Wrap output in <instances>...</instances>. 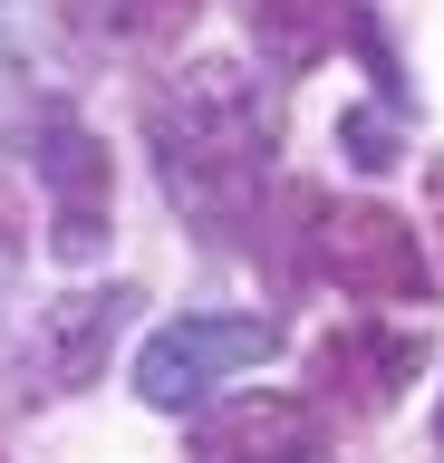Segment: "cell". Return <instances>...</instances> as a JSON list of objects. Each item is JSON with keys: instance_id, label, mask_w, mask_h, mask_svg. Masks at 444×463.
Listing matches in <instances>:
<instances>
[{"instance_id": "obj_1", "label": "cell", "mask_w": 444, "mask_h": 463, "mask_svg": "<svg viewBox=\"0 0 444 463\" xmlns=\"http://www.w3.org/2000/svg\"><path fill=\"white\" fill-rule=\"evenodd\" d=\"M146 136H155V174H165V194H175L194 222L232 232L241 213L261 203L280 116H270V97H261L251 68L203 58V68H184V78L146 107Z\"/></svg>"}, {"instance_id": "obj_2", "label": "cell", "mask_w": 444, "mask_h": 463, "mask_svg": "<svg viewBox=\"0 0 444 463\" xmlns=\"http://www.w3.org/2000/svg\"><path fill=\"white\" fill-rule=\"evenodd\" d=\"M270 347H280V318H175V328H155L136 347V396L184 415V405H203L222 376L261 367Z\"/></svg>"}, {"instance_id": "obj_3", "label": "cell", "mask_w": 444, "mask_h": 463, "mask_svg": "<svg viewBox=\"0 0 444 463\" xmlns=\"http://www.w3.org/2000/svg\"><path fill=\"white\" fill-rule=\"evenodd\" d=\"M319 270L348 299H377V309H425V251H415V222H396L386 203H338L319 213Z\"/></svg>"}, {"instance_id": "obj_4", "label": "cell", "mask_w": 444, "mask_h": 463, "mask_svg": "<svg viewBox=\"0 0 444 463\" xmlns=\"http://www.w3.org/2000/svg\"><path fill=\"white\" fill-rule=\"evenodd\" d=\"M39 184H49V251L68 270H88L107 251V203H117V165H107V145L78 126V116H49L39 126Z\"/></svg>"}, {"instance_id": "obj_5", "label": "cell", "mask_w": 444, "mask_h": 463, "mask_svg": "<svg viewBox=\"0 0 444 463\" xmlns=\"http://www.w3.org/2000/svg\"><path fill=\"white\" fill-rule=\"evenodd\" d=\"M425 367V338L415 328H386V318H338L319 347H309V376H319L328 405H357V415H377L396 405Z\"/></svg>"}, {"instance_id": "obj_6", "label": "cell", "mask_w": 444, "mask_h": 463, "mask_svg": "<svg viewBox=\"0 0 444 463\" xmlns=\"http://www.w3.org/2000/svg\"><path fill=\"white\" fill-rule=\"evenodd\" d=\"M194 463H319V405L232 396L194 425Z\"/></svg>"}, {"instance_id": "obj_7", "label": "cell", "mask_w": 444, "mask_h": 463, "mask_svg": "<svg viewBox=\"0 0 444 463\" xmlns=\"http://www.w3.org/2000/svg\"><path fill=\"white\" fill-rule=\"evenodd\" d=\"M126 309H136V289H88V299H59V309L39 318V347H49V376L59 386H88L97 357L117 347Z\"/></svg>"}, {"instance_id": "obj_8", "label": "cell", "mask_w": 444, "mask_h": 463, "mask_svg": "<svg viewBox=\"0 0 444 463\" xmlns=\"http://www.w3.org/2000/svg\"><path fill=\"white\" fill-rule=\"evenodd\" d=\"M357 10L367 0H251V39H261L270 68H309L357 29Z\"/></svg>"}, {"instance_id": "obj_9", "label": "cell", "mask_w": 444, "mask_h": 463, "mask_svg": "<svg viewBox=\"0 0 444 463\" xmlns=\"http://www.w3.org/2000/svg\"><path fill=\"white\" fill-rule=\"evenodd\" d=\"M203 0H97V29L117 39V49H175L184 29H194Z\"/></svg>"}, {"instance_id": "obj_10", "label": "cell", "mask_w": 444, "mask_h": 463, "mask_svg": "<svg viewBox=\"0 0 444 463\" xmlns=\"http://www.w3.org/2000/svg\"><path fill=\"white\" fill-rule=\"evenodd\" d=\"M338 155H348L357 174L406 165V145H396V116H386V107H338Z\"/></svg>"}, {"instance_id": "obj_11", "label": "cell", "mask_w": 444, "mask_h": 463, "mask_svg": "<svg viewBox=\"0 0 444 463\" xmlns=\"http://www.w3.org/2000/svg\"><path fill=\"white\" fill-rule=\"evenodd\" d=\"M435 232H444V165H435Z\"/></svg>"}, {"instance_id": "obj_12", "label": "cell", "mask_w": 444, "mask_h": 463, "mask_svg": "<svg viewBox=\"0 0 444 463\" xmlns=\"http://www.w3.org/2000/svg\"><path fill=\"white\" fill-rule=\"evenodd\" d=\"M435 444H444V415H435Z\"/></svg>"}]
</instances>
